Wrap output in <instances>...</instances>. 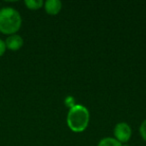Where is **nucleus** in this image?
Returning <instances> with one entry per match:
<instances>
[{"mask_svg": "<svg viewBox=\"0 0 146 146\" xmlns=\"http://www.w3.org/2000/svg\"><path fill=\"white\" fill-rule=\"evenodd\" d=\"M5 51H6V45H5V42H4V40L0 39V57L3 56Z\"/></svg>", "mask_w": 146, "mask_h": 146, "instance_id": "9", "label": "nucleus"}, {"mask_svg": "<svg viewBox=\"0 0 146 146\" xmlns=\"http://www.w3.org/2000/svg\"><path fill=\"white\" fill-rule=\"evenodd\" d=\"M24 4L30 10H38V9L42 8L44 2L42 0H25Z\"/></svg>", "mask_w": 146, "mask_h": 146, "instance_id": "6", "label": "nucleus"}, {"mask_svg": "<svg viewBox=\"0 0 146 146\" xmlns=\"http://www.w3.org/2000/svg\"><path fill=\"white\" fill-rule=\"evenodd\" d=\"M5 45H6V49L11 51H18L19 49L22 48L24 41L23 38L18 34H12L9 35L6 39H5Z\"/></svg>", "mask_w": 146, "mask_h": 146, "instance_id": "4", "label": "nucleus"}, {"mask_svg": "<svg viewBox=\"0 0 146 146\" xmlns=\"http://www.w3.org/2000/svg\"><path fill=\"white\" fill-rule=\"evenodd\" d=\"M22 24L21 15L12 7L0 9V32L5 35L16 34Z\"/></svg>", "mask_w": 146, "mask_h": 146, "instance_id": "1", "label": "nucleus"}, {"mask_svg": "<svg viewBox=\"0 0 146 146\" xmlns=\"http://www.w3.org/2000/svg\"><path fill=\"white\" fill-rule=\"evenodd\" d=\"M90 120V114L88 109L83 105L75 104L69 109L67 114V125L71 131L80 133L87 128Z\"/></svg>", "mask_w": 146, "mask_h": 146, "instance_id": "2", "label": "nucleus"}, {"mask_svg": "<svg viewBox=\"0 0 146 146\" xmlns=\"http://www.w3.org/2000/svg\"><path fill=\"white\" fill-rule=\"evenodd\" d=\"M113 134H114V138L118 142L123 144V143H127L130 140L132 135V130L131 127L126 122H119L114 127Z\"/></svg>", "mask_w": 146, "mask_h": 146, "instance_id": "3", "label": "nucleus"}, {"mask_svg": "<svg viewBox=\"0 0 146 146\" xmlns=\"http://www.w3.org/2000/svg\"><path fill=\"white\" fill-rule=\"evenodd\" d=\"M44 9L47 14L49 15H56L61 11L62 8V2L59 0H47L44 2Z\"/></svg>", "mask_w": 146, "mask_h": 146, "instance_id": "5", "label": "nucleus"}, {"mask_svg": "<svg viewBox=\"0 0 146 146\" xmlns=\"http://www.w3.org/2000/svg\"><path fill=\"white\" fill-rule=\"evenodd\" d=\"M97 146H122V144L118 142L115 138L106 137L100 140Z\"/></svg>", "mask_w": 146, "mask_h": 146, "instance_id": "7", "label": "nucleus"}, {"mask_svg": "<svg viewBox=\"0 0 146 146\" xmlns=\"http://www.w3.org/2000/svg\"><path fill=\"white\" fill-rule=\"evenodd\" d=\"M122 146H128V145H126V144H122Z\"/></svg>", "mask_w": 146, "mask_h": 146, "instance_id": "10", "label": "nucleus"}, {"mask_svg": "<svg viewBox=\"0 0 146 146\" xmlns=\"http://www.w3.org/2000/svg\"><path fill=\"white\" fill-rule=\"evenodd\" d=\"M139 132H140L141 137L143 138V140L144 141H146V119L144 120V121L141 123V125H140Z\"/></svg>", "mask_w": 146, "mask_h": 146, "instance_id": "8", "label": "nucleus"}]
</instances>
